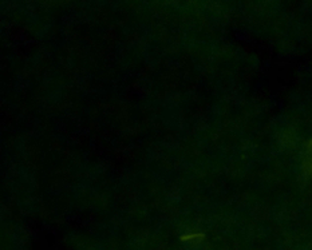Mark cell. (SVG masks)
<instances>
[{
  "instance_id": "6da1fadb",
  "label": "cell",
  "mask_w": 312,
  "mask_h": 250,
  "mask_svg": "<svg viewBox=\"0 0 312 250\" xmlns=\"http://www.w3.org/2000/svg\"><path fill=\"white\" fill-rule=\"evenodd\" d=\"M201 238H202L201 234H198V233H192V234H188V236L181 237V241H183V242H193V241H197V239H201Z\"/></svg>"
}]
</instances>
